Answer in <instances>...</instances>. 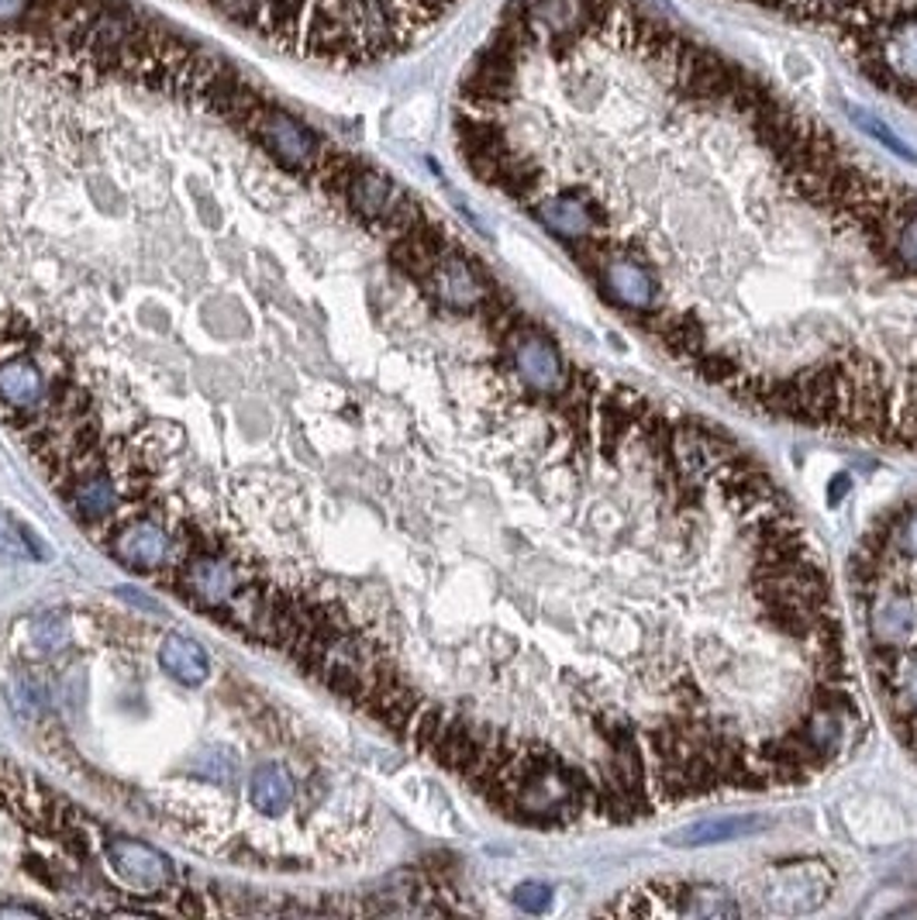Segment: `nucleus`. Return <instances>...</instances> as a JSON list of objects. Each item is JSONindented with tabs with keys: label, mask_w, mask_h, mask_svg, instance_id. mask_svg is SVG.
I'll return each instance as SVG.
<instances>
[{
	"label": "nucleus",
	"mask_w": 917,
	"mask_h": 920,
	"mask_svg": "<svg viewBox=\"0 0 917 920\" xmlns=\"http://www.w3.org/2000/svg\"><path fill=\"white\" fill-rule=\"evenodd\" d=\"M649 893L659 897V903H652L649 913L655 917H738L742 907L738 900L721 890L711 887V882H669V887H649Z\"/></svg>",
	"instance_id": "obj_8"
},
{
	"label": "nucleus",
	"mask_w": 917,
	"mask_h": 920,
	"mask_svg": "<svg viewBox=\"0 0 917 920\" xmlns=\"http://www.w3.org/2000/svg\"><path fill=\"white\" fill-rule=\"evenodd\" d=\"M849 483H852L849 476H835V483H831V489H828V501H831L835 507L841 504L845 493H849Z\"/></svg>",
	"instance_id": "obj_20"
},
{
	"label": "nucleus",
	"mask_w": 917,
	"mask_h": 920,
	"mask_svg": "<svg viewBox=\"0 0 917 920\" xmlns=\"http://www.w3.org/2000/svg\"><path fill=\"white\" fill-rule=\"evenodd\" d=\"M73 507H77V514L87 517V521L108 517V514L118 507V479H111L108 473H97V476L83 479V483L73 489Z\"/></svg>",
	"instance_id": "obj_16"
},
{
	"label": "nucleus",
	"mask_w": 917,
	"mask_h": 920,
	"mask_svg": "<svg viewBox=\"0 0 917 920\" xmlns=\"http://www.w3.org/2000/svg\"><path fill=\"white\" fill-rule=\"evenodd\" d=\"M159 662L172 680L190 683V686L204 683L207 672H210V662H207L204 649L194 639H187V634H166L162 649H159Z\"/></svg>",
	"instance_id": "obj_14"
},
{
	"label": "nucleus",
	"mask_w": 917,
	"mask_h": 920,
	"mask_svg": "<svg viewBox=\"0 0 917 920\" xmlns=\"http://www.w3.org/2000/svg\"><path fill=\"white\" fill-rule=\"evenodd\" d=\"M772 821L759 818V813H728V818H711L690 824L683 831H677L673 841L677 848H703V844H721V841H738V838H752L759 831H766Z\"/></svg>",
	"instance_id": "obj_11"
},
{
	"label": "nucleus",
	"mask_w": 917,
	"mask_h": 920,
	"mask_svg": "<svg viewBox=\"0 0 917 920\" xmlns=\"http://www.w3.org/2000/svg\"><path fill=\"white\" fill-rule=\"evenodd\" d=\"M527 210L535 215V221L552 231L559 241L566 245H576V241H586L593 238L596 231L608 228V204L601 197H593L580 187H570V190H559V194H539L524 204Z\"/></svg>",
	"instance_id": "obj_5"
},
{
	"label": "nucleus",
	"mask_w": 917,
	"mask_h": 920,
	"mask_svg": "<svg viewBox=\"0 0 917 920\" xmlns=\"http://www.w3.org/2000/svg\"><path fill=\"white\" fill-rule=\"evenodd\" d=\"M514 907L524 913H545L552 907V890L545 882H521L514 890Z\"/></svg>",
	"instance_id": "obj_19"
},
{
	"label": "nucleus",
	"mask_w": 917,
	"mask_h": 920,
	"mask_svg": "<svg viewBox=\"0 0 917 920\" xmlns=\"http://www.w3.org/2000/svg\"><path fill=\"white\" fill-rule=\"evenodd\" d=\"M253 138L256 146L287 172L297 176H322V166L332 152V146L314 135L304 121H297L294 115H287L284 108L263 100L259 111L253 118Z\"/></svg>",
	"instance_id": "obj_3"
},
{
	"label": "nucleus",
	"mask_w": 917,
	"mask_h": 920,
	"mask_svg": "<svg viewBox=\"0 0 917 920\" xmlns=\"http://www.w3.org/2000/svg\"><path fill=\"white\" fill-rule=\"evenodd\" d=\"M284 52L363 66L407 49L455 0H197Z\"/></svg>",
	"instance_id": "obj_1"
},
{
	"label": "nucleus",
	"mask_w": 917,
	"mask_h": 920,
	"mask_svg": "<svg viewBox=\"0 0 917 920\" xmlns=\"http://www.w3.org/2000/svg\"><path fill=\"white\" fill-rule=\"evenodd\" d=\"M249 800L263 813H284L294 803V780L284 765L266 762L253 772L249 780Z\"/></svg>",
	"instance_id": "obj_15"
},
{
	"label": "nucleus",
	"mask_w": 917,
	"mask_h": 920,
	"mask_svg": "<svg viewBox=\"0 0 917 920\" xmlns=\"http://www.w3.org/2000/svg\"><path fill=\"white\" fill-rule=\"evenodd\" d=\"M866 542H872L876 548H884L887 555H897V558H910L917 562V501L914 504H904L897 511H890L884 521H879Z\"/></svg>",
	"instance_id": "obj_12"
},
{
	"label": "nucleus",
	"mask_w": 917,
	"mask_h": 920,
	"mask_svg": "<svg viewBox=\"0 0 917 920\" xmlns=\"http://www.w3.org/2000/svg\"><path fill=\"white\" fill-rule=\"evenodd\" d=\"M421 287L428 290V297L455 314H473L493 304V287L486 283V276L458 253H445L435 269L421 279Z\"/></svg>",
	"instance_id": "obj_6"
},
{
	"label": "nucleus",
	"mask_w": 917,
	"mask_h": 920,
	"mask_svg": "<svg viewBox=\"0 0 917 920\" xmlns=\"http://www.w3.org/2000/svg\"><path fill=\"white\" fill-rule=\"evenodd\" d=\"M103 855H108L111 869L135 890L146 893H159L172 882V862L156 852L152 844L135 841V838H111L103 844Z\"/></svg>",
	"instance_id": "obj_7"
},
{
	"label": "nucleus",
	"mask_w": 917,
	"mask_h": 920,
	"mask_svg": "<svg viewBox=\"0 0 917 920\" xmlns=\"http://www.w3.org/2000/svg\"><path fill=\"white\" fill-rule=\"evenodd\" d=\"M111 552L131 570H159L172 555V535L156 521H131L115 535Z\"/></svg>",
	"instance_id": "obj_10"
},
{
	"label": "nucleus",
	"mask_w": 917,
	"mask_h": 920,
	"mask_svg": "<svg viewBox=\"0 0 917 920\" xmlns=\"http://www.w3.org/2000/svg\"><path fill=\"white\" fill-rule=\"evenodd\" d=\"M849 118H852L862 131H869V135L879 141V146H887V149H890V152H897L900 159H910V162H914V152H910V149L904 146V141H900V138H897V135H894L884 121H879V118H872V115H866V111H859V108H849Z\"/></svg>",
	"instance_id": "obj_17"
},
{
	"label": "nucleus",
	"mask_w": 917,
	"mask_h": 920,
	"mask_svg": "<svg viewBox=\"0 0 917 920\" xmlns=\"http://www.w3.org/2000/svg\"><path fill=\"white\" fill-rule=\"evenodd\" d=\"M504 338H507L511 369H514L517 383L524 386L527 394H535V397H562L573 386L576 369L566 366V359H562V352L555 348V342L549 335H542L532 325L514 321L504 332Z\"/></svg>",
	"instance_id": "obj_4"
},
{
	"label": "nucleus",
	"mask_w": 917,
	"mask_h": 920,
	"mask_svg": "<svg viewBox=\"0 0 917 920\" xmlns=\"http://www.w3.org/2000/svg\"><path fill=\"white\" fill-rule=\"evenodd\" d=\"M245 586V570L221 555H197L184 570V590L207 611H221L228 600Z\"/></svg>",
	"instance_id": "obj_9"
},
{
	"label": "nucleus",
	"mask_w": 917,
	"mask_h": 920,
	"mask_svg": "<svg viewBox=\"0 0 917 920\" xmlns=\"http://www.w3.org/2000/svg\"><path fill=\"white\" fill-rule=\"evenodd\" d=\"M759 907L776 917H803L821 910L835 893V872L821 859L776 862L752 879Z\"/></svg>",
	"instance_id": "obj_2"
},
{
	"label": "nucleus",
	"mask_w": 917,
	"mask_h": 920,
	"mask_svg": "<svg viewBox=\"0 0 917 920\" xmlns=\"http://www.w3.org/2000/svg\"><path fill=\"white\" fill-rule=\"evenodd\" d=\"M42 394H46V383H42L39 366L31 359L14 356L8 363H0V397H4L11 407L34 410L42 404Z\"/></svg>",
	"instance_id": "obj_13"
},
{
	"label": "nucleus",
	"mask_w": 917,
	"mask_h": 920,
	"mask_svg": "<svg viewBox=\"0 0 917 920\" xmlns=\"http://www.w3.org/2000/svg\"><path fill=\"white\" fill-rule=\"evenodd\" d=\"M31 639H34V645H42V649H62L69 642V627H66L62 617L46 614V617H39L31 624Z\"/></svg>",
	"instance_id": "obj_18"
}]
</instances>
